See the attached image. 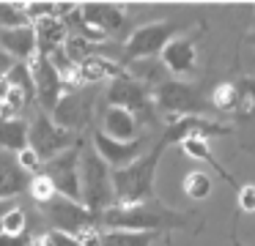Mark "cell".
<instances>
[{
    "instance_id": "6da1fadb",
    "label": "cell",
    "mask_w": 255,
    "mask_h": 246,
    "mask_svg": "<svg viewBox=\"0 0 255 246\" xmlns=\"http://www.w3.org/2000/svg\"><path fill=\"white\" fill-rule=\"evenodd\" d=\"M105 230H134V233H162L189 224V213L173 211L159 200L137 202V205H113L99 216Z\"/></svg>"
},
{
    "instance_id": "7a4b0ae2",
    "label": "cell",
    "mask_w": 255,
    "mask_h": 246,
    "mask_svg": "<svg viewBox=\"0 0 255 246\" xmlns=\"http://www.w3.org/2000/svg\"><path fill=\"white\" fill-rule=\"evenodd\" d=\"M165 142L151 145L137 162L129 167L113 169V189H116V205H137V202L156 200V169H159Z\"/></svg>"
},
{
    "instance_id": "3957f363",
    "label": "cell",
    "mask_w": 255,
    "mask_h": 246,
    "mask_svg": "<svg viewBox=\"0 0 255 246\" xmlns=\"http://www.w3.org/2000/svg\"><path fill=\"white\" fill-rule=\"evenodd\" d=\"M80 189H83V205L91 208L96 216L116 205V189H113V167L96 153V148H83L80 159Z\"/></svg>"
},
{
    "instance_id": "277c9868",
    "label": "cell",
    "mask_w": 255,
    "mask_h": 246,
    "mask_svg": "<svg viewBox=\"0 0 255 246\" xmlns=\"http://www.w3.org/2000/svg\"><path fill=\"white\" fill-rule=\"evenodd\" d=\"M184 27L187 25H184V22H176V19H159V22H148V25L134 27L121 47L124 69H127L129 63H137V60L159 58L167 44L184 33Z\"/></svg>"
},
{
    "instance_id": "5b68a950",
    "label": "cell",
    "mask_w": 255,
    "mask_h": 246,
    "mask_svg": "<svg viewBox=\"0 0 255 246\" xmlns=\"http://www.w3.org/2000/svg\"><path fill=\"white\" fill-rule=\"evenodd\" d=\"M107 107H124L143 123H156V107H154V90L145 82H140L137 77H132L129 71L118 74L113 82H107L105 93Z\"/></svg>"
},
{
    "instance_id": "8992f818",
    "label": "cell",
    "mask_w": 255,
    "mask_h": 246,
    "mask_svg": "<svg viewBox=\"0 0 255 246\" xmlns=\"http://www.w3.org/2000/svg\"><path fill=\"white\" fill-rule=\"evenodd\" d=\"M154 107L159 115H165L167 123L178 118H192L203 115L206 96L195 85L181 80H165L159 87H154Z\"/></svg>"
},
{
    "instance_id": "52a82bcc",
    "label": "cell",
    "mask_w": 255,
    "mask_h": 246,
    "mask_svg": "<svg viewBox=\"0 0 255 246\" xmlns=\"http://www.w3.org/2000/svg\"><path fill=\"white\" fill-rule=\"evenodd\" d=\"M41 211H44V219L50 222L52 230H61V233H69V235H83L85 230L102 227L99 216L91 208H85L77 200H69L63 194H58L55 200L41 205Z\"/></svg>"
},
{
    "instance_id": "ba28073f",
    "label": "cell",
    "mask_w": 255,
    "mask_h": 246,
    "mask_svg": "<svg viewBox=\"0 0 255 246\" xmlns=\"http://www.w3.org/2000/svg\"><path fill=\"white\" fill-rule=\"evenodd\" d=\"M30 148L39 153L41 162H50V159L61 156L63 151L74 148L80 142V137L74 131L63 129L52 120V115L47 112H39L33 120H30V137H28Z\"/></svg>"
},
{
    "instance_id": "9c48e42d",
    "label": "cell",
    "mask_w": 255,
    "mask_h": 246,
    "mask_svg": "<svg viewBox=\"0 0 255 246\" xmlns=\"http://www.w3.org/2000/svg\"><path fill=\"white\" fill-rule=\"evenodd\" d=\"M83 148H85V142L80 140L74 148H69L61 156L44 162V167H41V172L55 183L58 194L69 197V200H77V202H83V189H80V159H83Z\"/></svg>"
},
{
    "instance_id": "30bf717a",
    "label": "cell",
    "mask_w": 255,
    "mask_h": 246,
    "mask_svg": "<svg viewBox=\"0 0 255 246\" xmlns=\"http://www.w3.org/2000/svg\"><path fill=\"white\" fill-rule=\"evenodd\" d=\"M94 104H96V87H77V90H66L63 98L58 101V107L52 109V120L63 129L74 131L91 123L94 115Z\"/></svg>"
},
{
    "instance_id": "8fae6325",
    "label": "cell",
    "mask_w": 255,
    "mask_h": 246,
    "mask_svg": "<svg viewBox=\"0 0 255 246\" xmlns=\"http://www.w3.org/2000/svg\"><path fill=\"white\" fill-rule=\"evenodd\" d=\"M28 66H30V74H33V82H36V101L44 107L47 115H52V109L58 107V101H61L63 93H66L61 71H58L55 66H52V60L41 52H36L33 58L28 60Z\"/></svg>"
},
{
    "instance_id": "7c38bea8",
    "label": "cell",
    "mask_w": 255,
    "mask_h": 246,
    "mask_svg": "<svg viewBox=\"0 0 255 246\" xmlns=\"http://www.w3.org/2000/svg\"><path fill=\"white\" fill-rule=\"evenodd\" d=\"M225 134H233L231 126L225 123H217V120H209L203 115H192V118H178V120H170L162 131V142L165 145H181L184 140L189 137H225Z\"/></svg>"
},
{
    "instance_id": "4fadbf2b",
    "label": "cell",
    "mask_w": 255,
    "mask_h": 246,
    "mask_svg": "<svg viewBox=\"0 0 255 246\" xmlns=\"http://www.w3.org/2000/svg\"><path fill=\"white\" fill-rule=\"evenodd\" d=\"M91 145L96 148V153H99L113 169H121V167H129L132 162H137V159L143 156V148L148 145V140L140 137V140H132V142H118V140H113V137H107L102 129H96L94 137H91Z\"/></svg>"
},
{
    "instance_id": "5bb4252c",
    "label": "cell",
    "mask_w": 255,
    "mask_h": 246,
    "mask_svg": "<svg viewBox=\"0 0 255 246\" xmlns=\"http://www.w3.org/2000/svg\"><path fill=\"white\" fill-rule=\"evenodd\" d=\"M159 60L173 77L184 80V77L198 74V47H195V38H189V36L173 38L165 47V52L159 55Z\"/></svg>"
},
{
    "instance_id": "9a60e30c",
    "label": "cell",
    "mask_w": 255,
    "mask_h": 246,
    "mask_svg": "<svg viewBox=\"0 0 255 246\" xmlns=\"http://www.w3.org/2000/svg\"><path fill=\"white\" fill-rule=\"evenodd\" d=\"M0 49L8 52L14 60L28 63L36 52H39V41H36L33 25L25 27H0Z\"/></svg>"
},
{
    "instance_id": "2e32d148",
    "label": "cell",
    "mask_w": 255,
    "mask_h": 246,
    "mask_svg": "<svg viewBox=\"0 0 255 246\" xmlns=\"http://www.w3.org/2000/svg\"><path fill=\"white\" fill-rule=\"evenodd\" d=\"M102 131L118 142H132L140 140V120L124 107H107L102 115Z\"/></svg>"
},
{
    "instance_id": "e0dca14e",
    "label": "cell",
    "mask_w": 255,
    "mask_h": 246,
    "mask_svg": "<svg viewBox=\"0 0 255 246\" xmlns=\"http://www.w3.org/2000/svg\"><path fill=\"white\" fill-rule=\"evenodd\" d=\"M30 178L22 167H19L17 159L0 153V200H14L19 191H25L30 186Z\"/></svg>"
},
{
    "instance_id": "ac0fdd59",
    "label": "cell",
    "mask_w": 255,
    "mask_h": 246,
    "mask_svg": "<svg viewBox=\"0 0 255 246\" xmlns=\"http://www.w3.org/2000/svg\"><path fill=\"white\" fill-rule=\"evenodd\" d=\"M33 30H36V41H39V52L47 55V58L69 41V27L58 16H47V19L36 22Z\"/></svg>"
},
{
    "instance_id": "d6986e66",
    "label": "cell",
    "mask_w": 255,
    "mask_h": 246,
    "mask_svg": "<svg viewBox=\"0 0 255 246\" xmlns=\"http://www.w3.org/2000/svg\"><path fill=\"white\" fill-rule=\"evenodd\" d=\"M181 151L187 153V156L198 159V162L209 164V167L214 169V172H220V178L225 180V183H231V186H236V189H239L236 178H233V175L228 172V169H225V167H222V164L214 159V153H211L209 140H206V137H189V140H184V142H181Z\"/></svg>"
},
{
    "instance_id": "ffe728a7",
    "label": "cell",
    "mask_w": 255,
    "mask_h": 246,
    "mask_svg": "<svg viewBox=\"0 0 255 246\" xmlns=\"http://www.w3.org/2000/svg\"><path fill=\"white\" fill-rule=\"evenodd\" d=\"M28 137H30V123H25L22 118H17V120L0 118V148L19 153L30 145Z\"/></svg>"
},
{
    "instance_id": "44dd1931",
    "label": "cell",
    "mask_w": 255,
    "mask_h": 246,
    "mask_svg": "<svg viewBox=\"0 0 255 246\" xmlns=\"http://www.w3.org/2000/svg\"><path fill=\"white\" fill-rule=\"evenodd\" d=\"M156 233H134V230H102V246H151Z\"/></svg>"
},
{
    "instance_id": "7402d4cb",
    "label": "cell",
    "mask_w": 255,
    "mask_h": 246,
    "mask_svg": "<svg viewBox=\"0 0 255 246\" xmlns=\"http://www.w3.org/2000/svg\"><path fill=\"white\" fill-rule=\"evenodd\" d=\"M209 101L220 112H236L239 109V87L236 82H217L209 93Z\"/></svg>"
},
{
    "instance_id": "603a6c76",
    "label": "cell",
    "mask_w": 255,
    "mask_h": 246,
    "mask_svg": "<svg viewBox=\"0 0 255 246\" xmlns=\"http://www.w3.org/2000/svg\"><path fill=\"white\" fill-rule=\"evenodd\" d=\"M8 82H11L14 90L25 93L30 101H36V82H33V74H30V66L22 63V60H14V66L6 71Z\"/></svg>"
},
{
    "instance_id": "cb8c5ba5",
    "label": "cell",
    "mask_w": 255,
    "mask_h": 246,
    "mask_svg": "<svg viewBox=\"0 0 255 246\" xmlns=\"http://www.w3.org/2000/svg\"><path fill=\"white\" fill-rule=\"evenodd\" d=\"M181 189H184V194L192 197V200H206V197L211 194L209 172H206V169H189L181 180Z\"/></svg>"
},
{
    "instance_id": "d4e9b609",
    "label": "cell",
    "mask_w": 255,
    "mask_h": 246,
    "mask_svg": "<svg viewBox=\"0 0 255 246\" xmlns=\"http://www.w3.org/2000/svg\"><path fill=\"white\" fill-rule=\"evenodd\" d=\"M239 87V109L236 115H244V118H253L255 115V77H242L236 82Z\"/></svg>"
},
{
    "instance_id": "484cf974",
    "label": "cell",
    "mask_w": 255,
    "mask_h": 246,
    "mask_svg": "<svg viewBox=\"0 0 255 246\" xmlns=\"http://www.w3.org/2000/svg\"><path fill=\"white\" fill-rule=\"evenodd\" d=\"M28 194L33 197L39 205H47L50 200H55V197H58V189H55V183H52L44 172H39V175H33V178H30Z\"/></svg>"
},
{
    "instance_id": "4316f807",
    "label": "cell",
    "mask_w": 255,
    "mask_h": 246,
    "mask_svg": "<svg viewBox=\"0 0 255 246\" xmlns=\"http://www.w3.org/2000/svg\"><path fill=\"white\" fill-rule=\"evenodd\" d=\"M30 19L25 16L22 3H0V27H25Z\"/></svg>"
},
{
    "instance_id": "83f0119b",
    "label": "cell",
    "mask_w": 255,
    "mask_h": 246,
    "mask_svg": "<svg viewBox=\"0 0 255 246\" xmlns=\"http://www.w3.org/2000/svg\"><path fill=\"white\" fill-rule=\"evenodd\" d=\"M0 233H11V235H22L28 233V213L22 208L14 205L6 216L0 219Z\"/></svg>"
},
{
    "instance_id": "f1b7e54d",
    "label": "cell",
    "mask_w": 255,
    "mask_h": 246,
    "mask_svg": "<svg viewBox=\"0 0 255 246\" xmlns=\"http://www.w3.org/2000/svg\"><path fill=\"white\" fill-rule=\"evenodd\" d=\"M36 246H83L77 235L61 233V230H47L44 235L36 238Z\"/></svg>"
},
{
    "instance_id": "f546056e",
    "label": "cell",
    "mask_w": 255,
    "mask_h": 246,
    "mask_svg": "<svg viewBox=\"0 0 255 246\" xmlns=\"http://www.w3.org/2000/svg\"><path fill=\"white\" fill-rule=\"evenodd\" d=\"M17 162H19V167H22L28 175H30V172L39 175V172H41V167H44V162H41L39 153H36L30 145L25 148V151H19V153H17Z\"/></svg>"
},
{
    "instance_id": "4dcf8cb0",
    "label": "cell",
    "mask_w": 255,
    "mask_h": 246,
    "mask_svg": "<svg viewBox=\"0 0 255 246\" xmlns=\"http://www.w3.org/2000/svg\"><path fill=\"white\" fill-rule=\"evenodd\" d=\"M236 205L242 213H255V186L244 183L236 189Z\"/></svg>"
},
{
    "instance_id": "1f68e13d",
    "label": "cell",
    "mask_w": 255,
    "mask_h": 246,
    "mask_svg": "<svg viewBox=\"0 0 255 246\" xmlns=\"http://www.w3.org/2000/svg\"><path fill=\"white\" fill-rule=\"evenodd\" d=\"M0 246H36V238L30 233H22V235L0 233Z\"/></svg>"
},
{
    "instance_id": "d6a6232c",
    "label": "cell",
    "mask_w": 255,
    "mask_h": 246,
    "mask_svg": "<svg viewBox=\"0 0 255 246\" xmlns=\"http://www.w3.org/2000/svg\"><path fill=\"white\" fill-rule=\"evenodd\" d=\"M8 96H11V82H8L6 74H0V107L8 101Z\"/></svg>"
},
{
    "instance_id": "836d02e7",
    "label": "cell",
    "mask_w": 255,
    "mask_h": 246,
    "mask_svg": "<svg viewBox=\"0 0 255 246\" xmlns=\"http://www.w3.org/2000/svg\"><path fill=\"white\" fill-rule=\"evenodd\" d=\"M11 66H14V60L8 58V55H3V52H0V74H6V71L11 69Z\"/></svg>"
},
{
    "instance_id": "e575fe53",
    "label": "cell",
    "mask_w": 255,
    "mask_h": 246,
    "mask_svg": "<svg viewBox=\"0 0 255 246\" xmlns=\"http://www.w3.org/2000/svg\"><path fill=\"white\" fill-rule=\"evenodd\" d=\"M247 41H250V44H253V47H255V30L250 33V36H247Z\"/></svg>"
}]
</instances>
